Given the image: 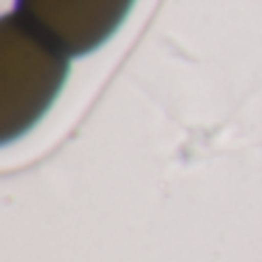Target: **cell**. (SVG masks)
I'll return each mask as SVG.
<instances>
[{
	"label": "cell",
	"mask_w": 262,
	"mask_h": 262,
	"mask_svg": "<svg viewBox=\"0 0 262 262\" xmlns=\"http://www.w3.org/2000/svg\"><path fill=\"white\" fill-rule=\"evenodd\" d=\"M69 55L21 14L0 23V138L28 134L64 85Z\"/></svg>",
	"instance_id": "obj_1"
},
{
	"label": "cell",
	"mask_w": 262,
	"mask_h": 262,
	"mask_svg": "<svg viewBox=\"0 0 262 262\" xmlns=\"http://www.w3.org/2000/svg\"><path fill=\"white\" fill-rule=\"evenodd\" d=\"M136 0H18L30 26L67 55H85L115 35Z\"/></svg>",
	"instance_id": "obj_2"
}]
</instances>
